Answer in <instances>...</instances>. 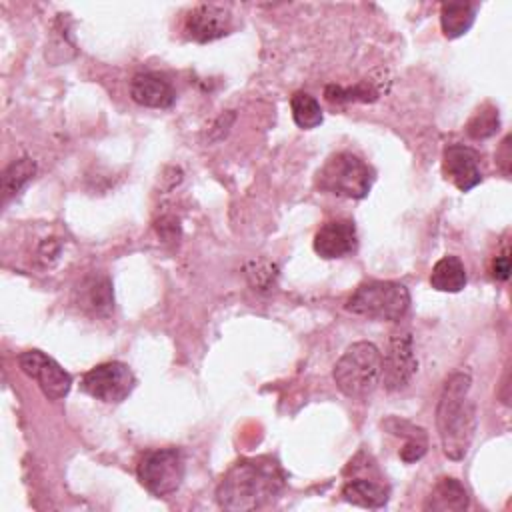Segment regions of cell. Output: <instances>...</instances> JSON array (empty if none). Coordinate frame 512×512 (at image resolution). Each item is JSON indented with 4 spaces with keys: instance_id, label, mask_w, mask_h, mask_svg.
<instances>
[{
    "instance_id": "cell-19",
    "label": "cell",
    "mask_w": 512,
    "mask_h": 512,
    "mask_svg": "<svg viewBox=\"0 0 512 512\" xmlns=\"http://www.w3.org/2000/svg\"><path fill=\"white\" fill-rule=\"evenodd\" d=\"M476 4L468 2H444L440 6V26L446 38H458L466 34L476 20Z\"/></svg>"
},
{
    "instance_id": "cell-26",
    "label": "cell",
    "mask_w": 512,
    "mask_h": 512,
    "mask_svg": "<svg viewBox=\"0 0 512 512\" xmlns=\"http://www.w3.org/2000/svg\"><path fill=\"white\" fill-rule=\"evenodd\" d=\"M510 136H506L504 140H502V144H500V148L496 150V164L500 166V170H502V174L504 176H508L510 174Z\"/></svg>"
},
{
    "instance_id": "cell-4",
    "label": "cell",
    "mask_w": 512,
    "mask_h": 512,
    "mask_svg": "<svg viewBox=\"0 0 512 512\" xmlns=\"http://www.w3.org/2000/svg\"><path fill=\"white\" fill-rule=\"evenodd\" d=\"M374 178L376 172L362 158L352 152H336L320 166L314 182L320 192L362 200L368 196Z\"/></svg>"
},
{
    "instance_id": "cell-3",
    "label": "cell",
    "mask_w": 512,
    "mask_h": 512,
    "mask_svg": "<svg viewBox=\"0 0 512 512\" xmlns=\"http://www.w3.org/2000/svg\"><path fill=\"white\" fill-rule=\"evenodd\" d=\"M382 372V354L372 342H354L346 348V352L334 364V382L338 390L352 398L364 400L368 398Z\"/></svg>"
},
{
    "instance_id": "cell-23",
    "label": "cell",
    "mask_w": 512,
    "mask_h": 512,
    "mask_svg": "<svg viewBox=\"0 0 512 512\" xmlns=\"http://www.w3.org/2000/svg\"><path fill=\"white\" fill-rule=\"evenodd\" d=\"M324 96L332 104H346V102H374L378 98V90L368 82H360L356 86H336L328 84Z\"/></svg>"
},
{
    "instance_id": "cell-22",
    "label": "cell",
    "mask_w": 512,
    "mask_h": 512,
    "mask_svg": "<svg viewBox=\"0 0 512 512\" xmlns=\"http://www.w3.org/2000/svg\"><path fill=\"white\" fill-rule=\"evenodd\" d=\"M498 130H500V114H498V108L490 102L482 104L466 124V132L474 140H486L494 136Z\"/></svg>"
},
{
    "instance_id": "cell-24",
    "label": "cell",
    "mask_w": 512,
    "mask_h": 512,
    "mask_svg": "<svg viewBox=\"0 0 512 512\" xmlns=\"http://www.w3.org/2000/svg\"><path fill=\"white\" fill-rule=\"evenodd\" d=\"M246 276H248V282L254 290H268L276 282L278 268L268 260H252L246 266Z\"/></svg>"
},
{
    "instance_id": "cell-21",
    "label": "cell",
    "mask_w": 512,
    "mask_h": 512,
    "mask_svg": "<svg viewBox=\"0 0 512 512\" xmlns=\"http://www.w3.org/2000/svg\"><path fill=\"white\" fill-rule=\"evenodd\" d=\"M290 110H292V118H294L296 126L302 130H312V128L320 126L324 120L318 100L302 90H298L290 96Z\"/></svg>"
},
{
    "instance_id": "cell-10",
    "label": "cell",
    "mask_w": 512,
    "mask_h": 512,
    "mask_svg": "<svg viewBox=\"0 0 512 512\" xmlns=\"http://www.w3.org/2000/svg\"><path fill=\"white\" fill-rule=\"evenodd\" d=\"M232 14L218 4H198L184 18V32L190 40L206 44L218 40L232 30Z\"/></svg>"
},
{
    "instance_id": "cell-18",
    "label": "cell",
    "mask_w": 512,
    "mask_h": 512,
    "mask_svg": "<svg viewBox=\"0 0 512 512\" xmlns=\"http://www.w3.org/2000/svg\"><path fill=\"white\" fill-rule=\"evenodd\" d=\"M468 282L464 262L458 256L440 258L430 272V286L438 292H460Z\"/></svg>"
},
{
    "instance_id": "cell-5",
    "label": "cell",
    "mask_w": 512,
    "mask_h": 512,
    "mask_svg": "<svg viewBox=\"0 0 512 512\" xmlns=\"http://www.w3.org/2000/svg\"><path fill=\"white\" fill-rule=\"evenodd\" d=\"M350 314L372 320H402L410 308V292L394 280H370L360 284L346 300Z\"/></svg>"
},
{
    "instance_id": "cell-12",
    "label": "cell",
    "mask_w": 512,
    "mask_h": 512,
    "mask_svg": "<svg viewBox=\"0 0 512 512\" xmlns=\"http://www.w3.org/2000/svg\"><path fill=\"white\" fill-rule=\"evenodd\" d=\"M356 246H358L356 224L348 218L324 222L314 236V252L326 260L344 258L356 252Z\"/></svg>"
},
{
    "instance_id": "cell-14",
    "label": "cell",
    "mask_w": 512,
    "mask_h": 512,
    "mask_svg": "<svg viewBox=\"0 0 512 512\" xmlns=\"http://www.w3.org/2000/svg\"><path fill=\"white\" fill-rule=\"evenodd\" d=\"M76 302L94 316H108L114 308V292L108 276L90 274L76 288Z\"/></svg>"
},
{
    "instance_id": "cell-13",
    "label": "cell",
    "mask_w": 512,
    "mask_h": 512,
    "mask_svg": "<svg viewBox=\"0 0 512 512\" xmlns=\"http://www.w3.org/2000/svg\"><path fill=\"white\" fill-rule=\"evenodd\" d=\"M130 98L146 108H170L176 100V92L160 74L140 72L130 80Z\"/></svg>"
},
{
    "instance_id": "cell-25",
    "label": "cell",
    "mask_w": 512,
    "mask_h": 512,
    "mask_svg": "<svg viewBox=\"0 0 512 512\" xmlns=\"http://www.w3.org/2000/svg\"><path fill=\"white\" fill-rule=\"evenodd\" d=\"M492 276L500 282L508 280V276H510V256H508V252L496 256L492 260Z\"/></svg>"
},
{
    "instance_id": "cell-20",
    "label": "cell",
    "mask_w": 512,
    "mask_h": 512,
    "mask_svg": "<svg viewBox=\"0 0 512 512\" xmlns=\"http://www.w3.org/2000/svg\"><path fill=\"white\" fill-rule=\"evenodd\" d=\"M36 174V162L28 156L14 160L6 170L2 172L0 188H2V202L8 204Z\"/></svg>"
},
{
    "instance_id": "cell-11",
    "label": "cell",
    "mask_w": 512,
    "mask_h": 512,
    "mask_svg": "<svg viewBox=\"0 0 512 512\" xmlns=\"http://www.w3.org/2000/svg\"><path fill=\"white\" fill-rule=\"evenodd\" d=\"M480 160L478 150L464 144H450L442 154V170L460 192H470L482 182Z\"/></svg>"
},
{
    "instance_id": "cell-2",
    "label": "cell",
    "mask_w": 512,
    "mask_h": 512,
    "mask_svg": "<svg viewBox=\"0 0 512 512\" xmlns=\"http://www.w3.org/2000/svg\"><path fill=\"white\" fill-rule=\"evenodd\" d=\"M470 374L454 372L446 378L438 406H436V428L440 446L446 458L462 460L476 432V406L470 400Z\"/></svg>"
},
{
    "instance_id": "cell-17",
    "label": "cell",
    "mask_w": 512,
    "mask_h": 512,
    "mask_svg": "<svg viewBox=\"0 0 512 512\" xmlns=\"http://www.w3.org/2000/svg\"><path fill=\"white\" fill-rule=\"evenodd\" d=\"M342 498L350 504L362 506V508H382L386 506L390 492L386 486H382L376 480L368 478H354L348 480L342 488Z\"/></svg>"
},
{
    "instance_id": "cell-1",
    "label": "cell",
    "mask_w": 512,
    "mask_h": 512,
    "mask_svg": "<svg viewBox=\"0 0 512 512\" xmlns=\"http://www.w3.org/2000/svg\"><path fill=\"white\" fill-rule=\"evenodd\" d=\"M286 476L270 456L242 458L228 468L216 488L218 506L230 512H250L272 506L284 492Z\"/></svg>"
},
{
    "instance_id": "cell-6",
    "label": "cell",
    "mask_w": 512,
    "mask_h": 512,
    "mask_svg": "<svg viewBox=\"0 0 512 512\" xmlns=\"http://www.w3.org/2000/svg\"><path fill=\"white\" fill-rule=\"evenodd\" d=\"M138 482L158 498L174 494L186 476V460L178 448L146 450L136 466Z\"/></svg>"
},
{
    "instance_id": "cell-9",
    "label": "cell",
    "mask_w": 512,
    "mask_h": 512,
    "mask_svg": "<svg viewBox=\"0 0 512 512\" xmlns=\"http://www.w3.org/2000/svg\"><path fill=\"white\" fill-rule=\"evenodd\" d=\"M418 370L414 344L410 332H394L388 340V350L382 358V384L388 392L402 390L410 384Z\"/></svg>"
},
{
    "instance_id": "cell-8",
    "label": "cell",
    "mask_w": 512,
    "mask_h": 512,
    "mask_svg": "<svg viewBox=\"0 0 512 512\" xmlns=\"http://www.w3.org/2000/svg\"><path fill=\"white\" fill-rule=\"evenodd\" d=\"M20 370L32 378L48 400H62L72 388V376L42 350H26L18 356Z\"/></svg>"
},
{
    "instance_id": "cell-16",
    "label": "cell",
    "mask_w": 512,
    "mask_h": 512,
    "mask_svg": "<svg viewBox=\"0 0 512 512\" xmlns=\"http://www.w3.org/2000/svg\"><path fill=\"white\" fill-rule=\"evenodd\" d=\"M384 428H386L388 432L396 434V436H404V438H406L404 446H402L400 452H398L402 462L412 464V462L420 460V458L426 454V450H428V436H426L424 428L414 426L412 422L400 420V418H396V416L388 418V420L384 422Z\"/></svg>"
},
{
    "instance_id": "cell-7",
    "label": "cell",
    "mask_w": 512,
    "mask_h": 512,
    "mask_svg": "<svg viewBox=\"0 0 512 512\" xmlns=\"http://www.w3.org/2000/svg\"><path fill=\"white\" fill-rule=\"evenodd\" d=\"M134 386H136L134 372L130 370L128 364L118 360L102 362L90 368L80 380L82 392L106 404H120L132 394Z\"/></svg>"
},
{
    "instance_id": "cell-15",
    "label": "cell",
    "mask_w": 512,
    "mask_h": 512,
    "mask_svg": "<svg viewBox=\"0 0 512 512\" xmlns=\"http://www.w3.org/2000/svg\"><path fill=\"white\" fill-rule=\"evenodd\" d=\"M470 504L468 490L458 478L444 476L438 478L436 484L432 486L430 494L426 496V502L422 504L424 510L432 512H460L466 510Z\"/></svg>"
}]
</instances>
